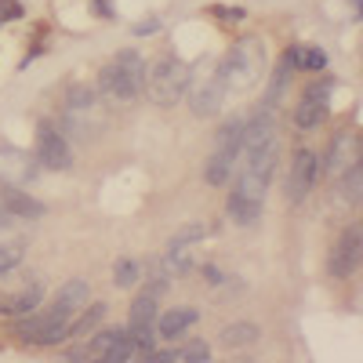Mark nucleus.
Masks as SVG:
<instances>
[{
	"mask_svg": "<svg viewBox=\"0 0 363 363\" xmlns=\"http://www.w3.org/2000/svg\"><path fill=\"white\" fill-rule=\"evenodd\" d=\"M359 255H363L359 225H349V229L338 236L335 251H330V277H335V280H349L352 272L359 269Z\"/></svg>",
	"mask_w": 363,
	"mask_h": 363,
	"instance_id": "9d476101",
	"label": "nucleus"
},
{
	"mask_svg": "<svg viewBox=\"0 0 363 363\" xmlns=\"http://www.w3.org/2000/svg\"><path fill=\"white\" fill-rule=\"evenodd\" d=\"M233 167H236L233 160L211 153V160L203 164V182H207V186H225V182L233 178Z\"/></svg>",
	"mask_w": 363,
	"mask_h": 363,
	"instance_id": "4be33fe9",
	"label": "nucleus"
},
{
	"mask_svg": "<svg viewBox=\"0 0 363 363\" xmlns=\"http://www.w3.org/2000/svg\"><path fill=\"white\" fill-rule=\"evenodd\" d=\"M40 301H44V284L40 280H29L22 291L15 294H0V316H8V320H18L26 313H33L40 309Z\"/></svg>",
	"mask_w": 363,
	"mask_h": 363,
	"instance_id": "f8f14e48",
	"label": "nucleus"
},
{
	"mask_svg": "<svg viewBox=\"0 0 363 363\" xmlns=\"http://www.w3.org/2000/svg\"><path fill=\"white\" fill-rule=\"evenodd\" d=\"M327 120V80L323 84H309L306 95H301L298 109H294V124L298 131H316Z\"/></svg>",
	"mask_w": 363,
	"mask_h": 363,
	"instance_id": "9b49d317",
	"label": "nucleus"
},
{
	"mask_svg": "<svg viewBox=\"0 0 363 363\" xmlns=\"http://www.w3.org/2000/svg\"><path fill=\"white\" fill-rule=\"evenodd\" d=\"M265 189H269V178H262L255 171H240L236 186L229 193V218L236 225H255L265 207Z\"/></svg>",
	"mask_w": 363,
	"mask_h": 363,
	"instance_id": "39448f33",
	"label": "nucleus"
},
{
	"mask_svg": "<svg viewBox=\"0 0 363 363\" xmlns=\"http://www.w3.org/2000/svg\"><path fill=\"white\" fill-rule=\"evenodd\" d=\"M240 138H244V120L240 116L225 120V124L218 128V135H215V153L236 164L240 160Z\"/></svg>",
	"mask_w": 363,
	"mask_h": 363,
	"instance_id": "f3484780",
	"label": "nucleus"
},
{
	"mask_svg": "<svg viewBox=\"0 0 363 363\" xmlns=\"http://www.w3.org/2000/svg\"><path fill=\"white\" fill-rule=\"evenodd\" d=\"M200 320V313L196 309H171V313H164V316H157V338H167V342H174L178 335H186V330L193 327Z\"/></svg>",
	"mask_w": 363,
	"mask_h": 363,
	"instance_id": "dca6fc26",
	"label": "nucleus"
},
{
	"mask_svg": "<svg viewBox=\"0 0 363 363\" xmlns=\"http://www.w3.org/2000/svg\"><path fill=\"white\" fill-rule=\"evenodd\" d=\"M287 73H291V62L284 58V62H280V69H277V77H272L269 99H265V106H269V109H277V106H280V99H284V87H287Z\"/></svg>",
	"mask_w": 363,
	"mask_h": 363,
	"instance_id": "cd10ccee",
	"label": "nucleus"
},
{
	"mask_svg": "<svg viewBox=\"0 0 363 363\" xmlns=\"http://www.w3.org/2000/svg\"><path fill=\"white\" fill-rule=\"evenodd\" d=\"M258 335H262L258 323L236 320V323H225V327H222V345H225V349H247V345L258 342Z\"/></svg>",
	"mask_w": 363,
	"mask_h": 363,
	"instance_id": "6ab92c4d",
	"label": "nucleus"
},
{
	"mask_svg": "<svg viewBox=\"0 0 363 363\" xmlns=\"http://www.w3.org/2000/svg\"><path fill=\"white\" fill-rule=\"evenodd\" d=\"M0 207L8 211V218H44V203L37 200V196H29V193H22L18 186H0Z\"/></svg>",
	"mask_w": 363,
	"mask_h": 363,
	"instance_id": "ddd939ff",
	"label": "nucleus"
},
{
	"mask_svg": "<svg viewBox=\"0 0 363 363\" xmlns=\"http://www.w3.org/2000/svg\"><path fill=\"white\" fill-rule=\"evenodd\" d=\"M316 178H320V157L313 153V149H298L294 160H291V174H287V200L301 203L313 193Z\"/></svg>",
	"mask_w": 363,
	"mask_h": 363,
	"instance_id": "1a4fd4ad",
	"label": "nucleus"
},
{
	"mask_svg": "<svg viewBox=\"0 0 363 363\" xmlns=\"http://www.w3.org/2000/svg\"><path fill=\"white\" fill-rule=\"evenodd\" d=\"M211 15H218L222 22H244V8H225V4H218V8H211Z\"/></svg>",
	"mask_w": 363,
	"mask_h": 363,
	"instance_id": "c756f323",
	"label": "nucleus"
},
{
	"mask_svg": "<svg viewBox=\"0 0 363 363\" xmlns=\"http://www.w3.org/2000/svg\"><path fill=\"white\" fill-rule=\"evenodd\" d=\"M124 330H128V327H116V330H99V335L87 342L84 356H95V359H102V356H106V352H109V349H113L120 338H124Z\"/></svg>",
	"mask_w": 363,
	"mask_h": 363,
	"instance_id": "5701e85b",
	"label": "nucleus"
},
{
	"mask_svg": "<svg viewBox=\"0 0 363 363\" xmlns=\"http://www.w3.org/2000/svg\"><path fill=\"white\" fill-rule=\"evenodd\" d=\"M157 316H160L157 298L138 294L135 306H131V316H128V335L135 338L138 356H145L149 349H153V342H157Z\"/></svg>",
	"mask_w": 363,
	"mask_h": 363,
	"instance_id": "423d86ee",
	"label": "nucleus"
},
{
	"mask_svg": "<svg viewBox=\"0 0 363 363\" xmlns=\"http://www.w3.org/2000/svg\"><path fill=\"white\" fill-rule=\"evenodd\" d=\"M345 178H342V200H349V203H359V182H363V171H359V164L352 160L345 171H342Z\"/></svg>",
	"mask_w": 363,
	"mask_h": 363,
	"instance_id": "a878e982",
	"label": "nucleus"
},
{
	"mask_svg": "<svg viewBox=\"0 0 363 363\" xmlns=\"http://www.w3.org/2000/svg\"><path fill=\"white\" fill-rule=\"evenodd\" d=\"M284 58L291 62V69H327V51L320 48H291Z\"/></svg>",
	"mask_w": 363,
	"mask_h": 363,
	"instance_id": "aec40b11",
	"label": "nucleus"
},
{
	"mask_svg": "<svg viewBox=\"0 0 363 363\" xmlns=\"http://www.w3.org/2000/svg\"><path fill=\"white\" fill-rule=\"evenodd\" d=\"M62 128L87 142L95 138L102 128H106V113H102V102H99V91L87 87V84H73L69 95H66V106H62Z\"/></svg>",
	"mask_w": 363,
	"mask_h": 363,
	"instance_id": "f03ea898",
	"label": "nucleus"
},
{
	"mask_svg": "<svg viewBox=\"0 0 363 363\" xmlns=\"http://www.w3.org/2000/svg\"><path fill=\"white\" fill-rule=\"evenodd\" d=\"M186 95H189V109L196 113V116H215L222 106H225V80H222V69H215V73H207L203 80H189V87H186Z\"/></svg>",
	"mask_w": 363,
	"mask_h": 363,
	"instance_id": "6e6552de",
	"label": "nucleus"
},
{
	"mask_svg": "<svg viewBox=\"0 0 363 363\" xmlns=\"http://www.w3.org/2000/svg\"><path fill=\"white\" fill-rule=\"evenodd\" d=\"M4 222H8V211H4V207H0V225H4Z\"/></svg>",
	"mask_w": 363,
	"mask_h": 363,
	"instance_id": "72a5a7b5",
	"label": "nucleus"
},
{
	"mask_svg": "<svg viewBox=\"0 0 363 363\" xmlns=\"http://www.w3.org/2000/svg\"><path fill=\"white\" fill-rule=\"evenodd\" d=\"M356 149H359V138H356L352 131H338V135H335V142H330L327 164H323L320 171H327V174H342V171L356 160Z\"/></svg>",
	"mask_w": 363,
	"mask_h": 363,
	"instance_id": "4468645a",
	"label": "nucleus"
},
{
	"mask_svg": "<svg viewBox=\"0 0 363 363\" xmlns=\"http://www.w3.org/2000/svg\"><path fill=\"white\" fill-rule=\"evenodd\" d=\"M26 11H22V4L18 0H0V22H15V18H22Z\"/></svg>",
	"mask_w": 363,
	"mask_h": 363,
	"instance_id": "c85d7f7f",
	"label": "nucleus"
},
{
	"mask_svg": "<svg viewBox=\"0 0 363 363\" xmlns=\"http://www.w3.org/2000/svg\"><path fill=\"white\" fill-rule=\"evenodd\" d=\"M22 258H26V244H22V240H4V244H0V277H8L11 269H18Z\"/></svg>",
	"mask_w": 363,
	"mask_h": 363,
	"instance_id": "393cba45",
	"label": "nucleus"
},
{
	"mask_svg": "<svg viewBox=\"0 0 363 363\" xmlns=\"http://www.w3.org/2000/svg\"><path fill=\"white\" fill-rule=\"evenodd\" d=\"M138 280H142V265H138L135 258H120L116 269H113V284H116L120 291H128V287H135Z\"/></svg>",
	"mask_w": 363,
	"mask_h": 363,
	"instance_id": "b1692460",
	"label": "nucleus"
},
{
	"mask_svg": "<svg viewBox=\"0 0 363 363\" xmlns=\"http://www.w3.org/2000/svg\"><path fill=\"white\" fill-rule=\"evenodd\" d=\"M215 229L211 225H203V222H189V225H182L174 236H171V244H200L203 236H211Z\"/></svg>",
	"mask_w": 363,
	"mask_h": 363,
	"instance_id": "bb28decb",
	"label": "nucleus"
},
{
	"mask_svg": "<svg viewBox=\"0 0 363 363\" xmlns=\"http://www.w3.org/2000/svg\"><path fill=\"white\" fill-rule=\"evenodd\" d=\"M87 298H91V287H87V280H80V277H73V280H66L62 287H58V294H55V313H66V316H77L84 306H87Z\"/></svg>",
	"mask_w": 363,
	"mask_h": 363,
	"instance_id": "2eb2a0df",
	"label": "nucleus"
},
{
	"mask_svg": "<svg viewBox=\"0 0 363 363\" xmlns=\"http://www.w3.org/2000/svg\"><path fill=\"white\" fill-rule=\"evenodd\" d=\"M265 73V44L255 40V37H244L236 40L222 62V80H225V91H251Z\"/></svg>",
	"mask_w": 363,
	"mask_h": 363,
	"instance_id": "7ed1b4c3",
	"label": "nucleus"
},
{
	"mask_svg": "<svg viewBox=\"0 0 363 363\" xmlns=\"http://www.w3.org/2000/svg\"><path fill=\"white\" fill-rule=\"evenodd\" d=\"M102 316H106V306L102 301H95V306H84L77 316H73V323H69V338H84V335H91L99 323H102Z\"/></svg>",
	"mask_w": 363,
	"mask_h": 363,
	"instance_id": "412c9836",
	"label": "nucleus"
},
{
	"mask_svg": "<svg viewBox=\"0 0 363 363\" xmlns=\"http://www.w3.org/2000/svg\"><path fill=\"white\" fill-rule=\"evenodd\" d=\"M157 29H160V22H157V18H149V22H138L131 33H135V37H145V33H157Z\"/></svg>",
	"mask_w": 363,
	"mask_h": 363,
	"instance_id": "7c9ffc66",
	"label": "nucleus"
},
{
	"mask_svg": "<svg viewBox=\"0 0 363 363\" xmlns=\"http://www.w3.org/2000/svg\"><path fill=\"white\" fill-rule=\"evenodd\" d=\"M203 277H207V284H222V280H225L215 265H203Z\"/></svg>",
	"mask_w": 363,
	"mask_h": 363,
	"instance_id": "2f4dec72",
	"label": "nucleus"
},
{
	"mask_svg": "<svg viewBox=\"0 0 363 363\" xmlns=\"http://www.w3.org/2000/svg\"><path fill=\"white\" fill-rule=\"evenodd\" d=\"M95 8H99V15H102V18H109V4H106V0H95Z\"/></svg>",
	"mask_w": 363,
	"mask_h": 363,
	"instance_id": "473e14b6",
	"label": "nucleus"
},
{
	"mask_svg": "<svg viewBox=\"0 0 363 363\" xmlns=\"http://www.w3.org/2000/svg\"><path fill=\"white\" fill-rule=\"evenodd\" d=\"M193 80V69L182 62L174 55H164L160 62L145 73V84H149V95H153L157 106H174L186 99V87Z\"/></svg>",
	"mask_w": 363,
	"mask_h": 363,
	"instance_id": "20e7f679",
	"label": "nucleus"
},
{
	"mask_svg": "<svg viewBox=\"0 0 363 363\" xmlns=\"http://www.w3.org/2000/svg\"><path fill=\"white\" fill-rule=\"evenodd\" d=\"M37 160L48 171H69L73 167V149L66 142V135L55 124H40L37 128Z\"/></svg>",
	"mask_w": 363,
	"mask_h": 363,
	"instance_id": "0eeeda50",
	"label": "nucleus"
},
{
	"mask_svg": "<svg viewBox=\"0 0 363 363\" xmlns=\"http://www.w3.org/2000/svg\"><path fill=\"white\" fill-rule=\"evenodd\" d=\"M99 91L109 102H135L145 91V58L138 51H120L99 73Z\"/></svg>",
	"mask_w": 363,
	"mask_h": 363,
	"instance_id": "f257e3e1",
	"label": "nucleus"
},
{
	"mask_svg": "<svg viewBox=\"0 0 363 363\" xmlns=\"http://www.w3.org/2000/svg\"><path fill=\"white\" fill-rule=\"evenodd\" d=\"M164 272L174 280V277H189L196 258H193V244H167V255H164Z\"/></svg>",
	"mask_w": 363,
	"mask_h": 363,
	"instance_id": "a211bd4d",
	"label": "nucleus"
}]
</instances>
